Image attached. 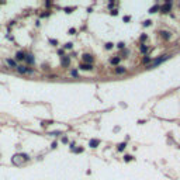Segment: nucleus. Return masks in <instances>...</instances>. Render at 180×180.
I'll return each instance as SVG.
<instances>
[{
  "label": "nucleus",
  "mask_w": 180,
  "mask_h": 180,
  "mask_svg": "<svg viewBox=\"0 0 180 180\" xmlns=\"http://www.w3.org/2000/svg\"><path fill=\"white\" fill-rule=\"evenodd\" d=\"M167 58H169V55H163L162 58H159V59H155V60H153V62H152V63H150V65H149V66H148V69H152V68H155V66H158L159 63H162V62H163V60H166V59H167Z\"/></svg>",
  "instance_id": "obj_1"
},
{
  "label": "nucleus",
  "mask_w": 180,
  "mask_h": 180,
  "mask_svg": "<svg viewBox=\"0 0 180 180\" xmlns=\"http://www.w3.org/2000/svg\"><path fill=\"white\" fill-rule=\"evenodd\" d=\"M160 10H162L163 13H167V11L170 10V3H169V1H167V3H165V4L160 7Z\"/></svg>",
  "instance_id": "obj_2"
},
{
  "label": "nucleus",
  "mask_w": 180,
  "mask_h": 180,
  "mask_svg": "<svg viewBox=\"0 0 180 180\" xmlns=\"http://www.w3.org/2000/svg\"><path fill=\"white\" fill-rule=\"evenodd\" d=\"M15 59L17 60H23V59H25V55L21 52V51H18L17 54H15Z\"/></svg>",
  "instance_id": "obj_3"
},
{
  "label": "nucleus",
  "mask_w": 180,
  "mask_h": 180,
  "mask_svg": "<svg viewBox=\"0 0 180 180\" xmlns=\"http://www.w3.org/2000/svg\"><path fill=\"white\" fill-rule=\"evenodd\" d=\"M17 70H18L20 73H27V72H31L30 69H27L25 66H17Z\"/></svg>",
  "instance_id": "obj_4"
},
{
  "label": "nucleus",
  "mask_w": 180,
  "mask_h": 180,
  "mask_svg": "<svg viewBox=\"0 0 180 180\" xmlns=\"http://www.w3.org/2000/svg\"><path fill=\"white\" fill-rule=\"evenodd\" d=\"M80 69H83V70H90V69H91V65H89V63H83V65H80Z\"/></svg>",
  "instance_id": "obj_5"
},
{
  "label": "nucleus",
  "mask_w": 180,
  "mask_h": 180,
  "mask_svg": "<svg viewBox=\"0 0 180 180\" xmlns=\"http://www.w3.org/2000/svg\"><path fill=\"white\" fill-rule=\"evenodd\" d=\"M83 60H85V62H91V60H93V56L89 55V54H86V55H83Z\"/></svg>",
  "instance_id": "obj_6"
},
{
  "label": "nucleus",
  "mask_w": 180,
  "mask_h": 180,
  "mask_svg": "<svg viewBox=\"0 0 180 180\" xmlns=\"http://www.w3.org/2000/svg\"><path fill=\"white\" fill-rule=\"evenodd\" d=\"M97 145H99V141H97V139H91V141H90V146H91V148H96Z\"/></svg>",
  "instance_id": "obj_7"
},
{
  "label": "nucleus",
  "mask_w": 180,
  "mask_h": 180,
  "mask_svg": "<svg viewBox=\"0 0 180 180\" xmlns=\"http://www.w3.org/2000/svg\"><path fill=\"white\" fill-rule=\"evenodd\" d=\"M62 65L63 66H68L69 65V58H62Z\"/></svg>",
  "instance_id": "obj_8"
},
{
  "label": "nucleus",
  "mask_w": 180,
  "mask_h": 180,
  "mask_svg": "<svg viewBox=\"0 0 180 180\" xmlns=\"http://www.w3.org/2000/svg\"><path fill=\"white\" fill-rule=\"evenodd\" d=\"M25 59H27L28 63H34V58H32V55H27V58H25Z\"/></svg>",
  "instance_id": "obj_9"
},
{
  "label": "nucleus",
  "mask_w": 180,
  "mask_h": 180,
  "mask_svg": "<svg viewBox=\"0 0 180 180\" xmlns=\"http://www.w3.org/2000/svg\"><path fill=\"white\" fill-rule=\"evenodd\" d=\"M115 72H117V73H125V68H117Z\"/></svg>",
  "instance_id": "obj_10"
},
{
  "label": "nucleus",
  "mask_w": 180,
  "mask_h": 180,
  "mask_svg": "<svg viewBox=\"0 0 180 180\" xmlns=\"http://www.w3.org/2000/svg\"><path fill=\"white\" fill-rule=\"evenodd\" d=\"M7 63H9L10 66H13V68H15V66H17V65H15V62H14V60H11V59H7Z\"/></svg>",
  "instance_id": "obj_11"
},
{
  "label": "nucleus",
  "mask_w": 180,
  "mask_h": 180,
  "mask_svg": "<svg viewBox=\"0 0 180 180\" xmlns=\"http://www.w3.org/2000/svg\"><path fill=\"white\" fill-rule=\"evenodd\" d=\"M118 62H120V58H113V59H111V63H113V65H117Z\"/></svg>",
  "instance_id": "obj_12"
},
{
  "label": "nucleus",
  "mask_w": 180,
  "mask_h": 180,
  "mask_svg": "<svg viewBox=\"0 0 180 180\" xmlns=\"http://www.w3.org/2000/svg\"><path fill=\"white\" fill-rule=\"evenodd\" d=\"M158 9H159V6H153V7L150 9V11H149V13H155V11H156Z\"/></svg>",
  "instance_id": "obj_13"
},
{
  "label": "nucleus",
  "mask_w": 180,
  "mask_h": 180,
  "mask_svg": "<svg viewBox=\"0 0 180 180\" xmlns=\"http://www.w3.org/2000/svg\"><path fill=\"white\" fill-rule=\"evenodd\" d=\"M162 34H163V38H170V34H169V32H166V31H163Z\"/></svg>",
  "instance_id": "obj_14"
},
{
  "label": "nucleus",
  "mask_w": 180,
  "mask_h": 180,
  "mask_svg": "<svg viewBox=\"0 0 180 180\" xmlns=\"http://www.w3.org/2000/svg\"><path fill=\"white\" fill-rule=\"evenodd\" d=\"M124 148H125V144H120L118 145V150H122Z\"/></svg>",
  "instance_id": "obj_15"
},
{
  "label": "nucleus",
  "mask_w": 180,
  "mask_h": 180,
  "mask_svg": "<svg viewBox=\"0 0 180 180\" xmlns=\"http://www.w3.org/2000/svg\"><path fill=\"white\" fill-rule=\"evenodd\" d=\"M105 48H107V49H111V48H113V44H110V42L105 44Z\"/></svg>",
  "instance_id": "obj_16"
},
{
  "label": "nucleus",
  "mask_w": 180,
  "mask_h": 180,
  "mask_svg": "<svg viewBox=\"0 0 180 180\" xmlns=\"http://www.w3.org/2000/svg\"><path fill=\"white\" fill-rule=\"evenodd\" d=\"M141 51H142V52H146V51H148V48H146V46H144V45H142V46H141Z\"/></svg>",
  "instance_id": "obj_17"
},
{
  "label": "nucleus",
  "mask_w": 180,
  "mask_h": 180,
  "mask_svg": "<svg viewBox=\"0 0 180 180\" xmlns=\"http://www.w3.org/2000/svg\"><path fill=\"white\" fill-rule=\"evenodd\" d=\"M131 159H132V158H131L130 155H127V156H125V160H127V162H128V160H131Z\"/></svg>",
  "instance_id": "obj_18"
},
{
  "label": "nucleus",
  "mask_w": 180,
  "mask_h": 180,
  "mask_svg": "<svg viewBox=\"0 0 180 180\" xmlns=\"http://www.w3.org/2000/svg\"><path fill=\"white\" fill-rule=\"evenodd\" d=\"M144 62H145V63H148V62H150V58H144Z\"/></svg>",
  "instance_id": "obj_19"
},
{
  "label": "nucleus",
  "mask_w": 180,
  "mask_h": 180,
  "mask_svg": "<svg viewBox=\"0 0 180 180\" xmlns=\"http://www.w3.org/2000/svg\"><path fill=\"white\" fill-rule=\"evenodd\" d=\"M65 48H68V49H70V48H72V44H66V45H65Z\"/></svg>",
  "instance_id": "obj_20"
},
{
  "label": "nucleus",
  "mask_w": 180,
  "mask_h": 180,
  "mask_svg": "<svg viewBox=\"0 0 180 180\" xmlns=\"http://www.w3.org/2000/svg\"><path fill=\"white\" fill-rule=\"evenodd\" d=\"M72 76H77V72L76 70H72Z\"/></svg>",
  "instance_id": "obj_21"
}]
</instances>
